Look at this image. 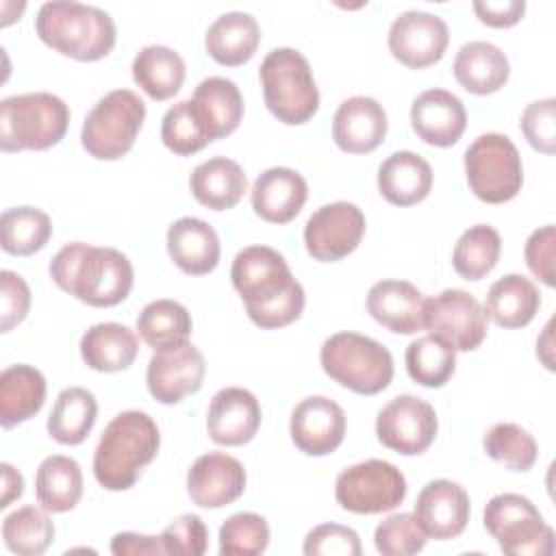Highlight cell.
<instances>
[{"label": "cell", "instance_id": "1", "mask_svg": "<svg viewBox=\"0 0 556 556\" xmlns=\"http://www.w3.org/2000/svg\"><path fill=\"white\" fill-rule=\"evenodd\" d=\"M232 287L245 302L248 317L265 330L293 324L304 311V289L285 256L267 245L243 248L230 267Z\"/></svg>", "mask_w": 556, "mask_h": 556}, {"label": "cell", "instance_id": "2", "mask_svg": "<svg viewBox=\"0 0 556 556\" xmlns=\"http://www.w3.org/2000/svg\"><path fill=\"white\" fill-rule=\"evenodd\" d=\"M50 278L76 300L106 308L126 300L135 271L128 256L119 250L74 241L52 256Z\"/></svg>", "mask_w": 556, "mask_h": 556}, {"label": "cell", "instance_id": "3", "mask_svg": "<svg viewBox=\"0 0 556 556\" xmlns=\"http://www.w3.org/2000/svg\"><path fill=\"white\" fill-rule=\"evenodd\" d=\"M161 434L154 419L143 410H124L104 428L96 454L93 476L106 491L130 489L141 469L156 458Z\"/></svg>", "mask_w": 556, "mask_h": 556}, {"label": "cell", "instance_id": "4", "mask_svg": "<svg viewBox=\"0 0 556 556\" xmlns=\"http://www.w3.org/2000/svg\"><path fill=\"white\" fill-rule=\"evenodd\" d=\"M35 30L46 46L76 61L106 56L117 39L115 22L106 11L67 0L41 4Z\"/></svg>", "mask_w": 556, "mask_h": 556}, {"label": "cell", "instance_id": "5", "mask_svg": "<svg viewBox=\"0 0 556 556\" xmlns=\"http://www.w3.org/2000/svg\"><path fill=\"white\" fill-rule=\"evenodd\" d=\"M70 124L67 104L48 91L20 93L0 102L2 152L48 150L56 146Z\"/></svg>", "mask_w": 556, "mask_h": 556}, {"label": "cell", "instance_id": "6", "mask_svg": "<svg viewBox=\"0 0 556 556\" xmlns=\"http://www.w3.org/2000/svg\"><path fill=\"white\" fill-rule=\"evenodd\" d=\"M269 113L289 126L308 122L319 109V91L306 56L293 48L271 50L258 70Z\"/></svg>", "mask_w": 556, "mask_h": 556}, {"label": "cell", "instance_id": "7", "mask_svg": "<svg viewBox=\"0 0 556 556\" xmlns=\"http://www.w3.org/2000/svg\"><path fill=\"white\" fill-rule=\"evenodd\" d=\"M321 369L341 387L358 395L384 391L393 378L391 352L371 337L358 332H337L328 337L319 352Z\"/></svg>", "mask_w": 556, "mask_h": 556}, {"label": "cell", "instance_id": "8", "mask_svg": "<svg viewBox=\"0 0 556 556\" xmlns=\"http://www.w3.org/2000/svg\"><path fill=\"white\" fill-rule=\"evenodd\" d=\"M143 119V100L130 89H113L87 113L80 143L93 159L117 161L135 146Z\"/></svg>", "mask_w": 556, "mask_h": 556}, {"label": "cell", "instance_id": "9", "mask_svg": "<svg viewBox=\"0 0 556 556\" xmlns=\"http://www.w3.org/2000/svg\"><path fill=\"white\" fill-rule=\"evenodd\" d=\"M465 176L478 200L486 204L508 202L523 185L521 156L506 135H480L465 150Z\"/></svg>", "mask_w": 556, "mask_h": 556}, {"label": "cell", "instance_id": "10", "mask_svg": "<svg viewBox=\"0 0 556 556\" xmlns=\"http://www.w3.org/2000/svg\"><path fill=\"white\" fill-rule=\"evenodd\" d=\"M484 528L510 556H552L554 530L539 508L519 493H500L484 506Z\"/></svg>", "mask_w": 556, "mask_h": 556}, {"label": "cell", "instance_id": "11", "mask_svg": "<svg viewBox=\"0 0 556 556\" xmlns=\"http://www.w3.org/2000/svg\"><path fill=\"white\" fill-rule=\"evenodd\" d=\"M406 497L404 473L380 458H369L343 469L334 482V500L343 510L378 515L393 510Z\"/></svg>", "mask_w": 556, "mask_h": 556}, {"label": "cell", "instance_id": "12", "mask_svg": "<svg viewBox=\"0 0 556 556\" xmlns=\"http://www.w3.org/2000/svg\"><path fill=\"white\" fill-rule=\"evenodd\" d=\"M484 306L463 289H445L424 304V328L454 352H471L486 337Z\"/></svg>", "mask_w": 556, "mask_h": 556}, {"label": "cell", "instance_id": "13", "mask_svg": "<svg viewBox=\"0 0 556 556\" xmlns=\"http://www.w3.org/2000/svg\"><path fill=\"white\" fill-rule=\"evenodd\" d=\"M439 430L434 408L415 395L393 397L376 417L378 441L404 456H417L426 452Z\"/></svg>", "mask_w": 556, "mask_h": 556}, {"label": "cell", "instance_id": "14", "mask_svg": "<svg viewBox=\"0 0 556 556\" xmlns=\"http://www.w3.org/2000/svg\"><path fill=\"white\" fill-rule=\"evenodd\" d=\"M365 235V215L352 202L319 206L304 226L306 252L321 263L341 261L354 252Z\"/></svg>", "mask_w": 556, "mask_h": 556}, {"label": "cell", "instance_id": "15", "mask_svg": "<svg viewBox=\"0 0 556 556\" xmlns=\"http://www.w3.org/2000/svg\"><path fill=\"white\" fill-rule=\"evenodd\" d=\"M450 41L447 24L426 11H404L389 28V50L406 67L424 70L441 61Z\"/></svg>", "mask_w": 556, "mask_h": 556}, {"label": "cell", "instance_id": "16", "mask_svg": "<svg viewBox=\"0 0 556 556\" xmlns=\"http://www.w3.org/2000/svg\"><path fill=\"white\" fill-rule=\"evenodd\" d=\"M206 374L202 352L185 341L180 345L156 350L148 363L146 382L152 397L161 404H178L182 397L200 391Z\"/></svg>", "mask_w": 556, "mask_h": 556}, {"label": "cell", "instance_id": "17", "mask_svg": "<svg viewBox=\"0 0 556 556\" xmlns=\"http://www.w3.org/2000/svg\"><path fill=\"white\" fill-rule=\"evenodd\" d=\"M291 441L308 456L332 454L345 437L343 408L324 395L302 400L291 413Z\"/></svg>", "mask_w": 556, "mask_h": 556}, {"label": "cell", "instance_id": "18", "mask_svg": "<svg viewBox=\"0 0 556 556\" xmlns=\"http://www.w3.org/2000/svg\"><path fill=\"white\" fill-rule=\"evenodd\" d=\"M243 465L224 452H208L195 458L187 473V493L202 508H222L245 491Z\"/></svg>", "mask_w": 556, "mask_h": 556}, {"label": "cell", "instance_id": "19", "mask_svg": "<svg viewBox=\"0 0 556 556\" xmlns=\"http://www.w3.org/2000/svg\"><path fill=\"white\" fill-rule=\"evenodd\" d=\"M413 515L426 536L437 541L456 539L469 521V495L452 480H432L419 491Z\"/></svg>", "mask_w": 556, "mask_h": 556}, {"label": "cell", "instance_id": "20", "mask_svg": "<svg viewBox=\"0 0 556 556\" xmlns=\"http://www.w3.org/2000/svg\"><path fill=\"white\" fill-rule=\"evenodd\" d=\"M261 426L258 400L241 387L219 389L208 406L206 432L217 445H243Z\"/></svg>", "mask_w": 556, "mask_h": 556}, {"label": "cell", "instance_id": "21", "mask_svg": "<svg viewBox=\"0 0 556 556\" xmlns=\"http://www.w3.org/2000/svg\"><path fill=\"white\" fill-rule=\"evenodd\" d=\"M410 124L421 141L437 148L454 146L467 126V111L447 89H428L413 100Z\"/></svg>", "mask_w": 556, "mask_h": 556}, {"label": "cell", "instance_id": "22", "mask_svg": "<svg viewBox=\"0 0 556 556\" xmlns=\"http://www.w3.org/2000/svg\"><path fill=\"white\" fill-rule=\"evenodd\" d=\"M387 137V113L369 96L343 100L332 117V139L350 154L374 152Z\"/></svg>", "mask_w": 556, "mask_h": 556}, {"label": "cell", "instance_id": "23", "mask_svg": "<svg viewBox=\"0 0 556 556\" xmlns=\"http://www.w3.org/2000/svg\"><path fill=\"white\" fill-rule=\"evenodd\" d=\"M424 293L408 280H380L367 293V313L397 334L424 330Z\"/></svg>", "mask_w": 556, "mask_h": 556}, {"label": "cell", "instance_id": "24", "mask_svg": "<svg viewBox=\"0 0 556 556\" xmlns=\"http://www.w3.org/2000/svg\"><path fill=\"white\" fill-rule=\"evenodd\" d=\"M308 195L306 180L291 167L265 169L252 187L254 213L269 224H289L304 206Z\"/></svg>", "mask_w": 556, "mask_h": 556}, {"label": "cell", "instance_id": "25", "mask_svg": "<svg viewBox=\"0 0 556 556\" xmlns=\"http://www.w3.org/2000/svg\"><path fill=\"white\" fill-rule=\"evenodd\" d=\"M167 252L178 269L202 276L219 263V239L215 228L204 219L180 217L167 228Z\"/></svg>", "mask_w": 556, "mask_h": 556}, {"label": "cell", "instance_id": "26", "mask_svg": "<svg viewBox=\"0 0 556 556\" xmlns=\"http://www.w3.org/2000/svg\"><path fill=\"white\" fill-rule=\"evenodd\" d=\"M378 189L387 202L413 206L428 198L432 189V167L424 156L410 150L393 152L378 169Z\"/></svg>", "mask_w": 556, "mask_h": 556}, {"label": "cell", "instance_id": "27", "mask_svg": "<svg viewBox=\"0 0 556 556\" xmlns=\"http://www.w3.org/2000/svg\"><path fill=\"white\" fill-rule=\"evenodd\" d=\"M261 43V28L250 13L230 11L219 15L206 30L204 46L219 65L237 67L248 63Z\"/></svg>", "mask_w": 556, "mask_h": 556}, {"label": "cell", "instance_id": "28", "mask_svg": "<svg viewBox=\"0 0 556 556\" xmlns=\"http://www.w3.org/2000/svg\"><path fill=\"white\" fill-rule=\"evenodd\" d=\"M510 74L506 54L489 41L465 43L454 59V78L463 89L476 96L500 91Z\"/></svg>", "mask_w": 556, "mask_h": 556}, {"label": "cell", "instance_id": "29", "mask_svg": "<svg viewBox=\"0 0 556 556\" xmlns=\"http://www.w3.org/2000/svg\"><path fill=\"white\" fill-rule=\"evenodd\" d=\"M189 189L202 206L211 211H226L243 198L248 178L241 165L232 159L213 156L191 172Z\"/></svg>", "mask_w": 556, "mask_h": 556}, {"label": "cell", "instance_id": "30", "mask_svg": "<svg viewBox=\"0 0 556 556\" xmlns=\"http://www.w3.org/2000/svg\"><path fill=\"white\" fill-rule=\"evenodd\" d=\"M46 402V378L33 365H11L0 374V424L13 428L33 419Z\"/></svg>", "mask_w": 556, "mask_h": 556}, {"label": "cell", "instance_id": "31", "mask_svg": "<svg viewBox=\"0 0 556 556\" xmlns=\"http://www.w3.org/2000/svg\"><path fill=\"white\" fill-rule=\"evenodd\" d=\"M191 102L202 117L211 141L235 132L243 117V96L239 87L222 76L204 78L195 87Z\"/></svg>", "mask_w": 556, "mask_h": 556}, {"label": "cell", "instance_id": "32", "mask_svg": "<svg viewBox=\"0 0 556 556\" xmlns=\"http://www.w3.org/2000/svg\"><path fill=\"white\" fill-rule=\"evenodd\" d=\"M137 334L115 321L96 324L80 339V356L87 367L104 374L128 369L137 358Z\"/></svg>", "mask_w": 556, "mask_h": 556}, {"label": "cell", "instance_id": "33", "mask_svg": "<svg viewBox=\"0 0 556 556\" xmlns=\"http://www.w3.org/2000/svg\"><path fill=\"white\" fill-rule=\"evenodd\" d=\"M541 306L539 289L521 274H506L486 293L484 313L502 328L528 326Z\"/></svg>", "mask_w": 556, "mask_h": 556}, {"label": "cell", "instance_id": "34", "mask_svg": "<svg viewBox=\"0 0 556 556\" xmlns=\"http://www.w3.org/2000/svg\"><path fill=\"white\" fill-rule=\"evenodd\" d=\"M35 493L37 502L48 513L72 510L83 495L80 465L63 454H52L43 458L35 476Z\"/></svg>", "mask_w": 556, "mask_h": 556}, {"label": "cell", "instance_id": "35", "mask_svg": "<svg viewBox=\"0 0 556 556\" xmlns=\"http://www.w3.org/2000/svg\"><path fill=\"white\" fill-rule=\"evenodd\" d=\"M132 78L152 100H169L185 83V61L167 46H146L132 61Z\"/></svg>", "mask_w": 556, "mask_h": 556}, {"label": "cell", "instance_id": "36", "mask_svg": "<svg viewBox=\"0 0 556 556\" xmlns=\"http://www.w3.org/2000/svg\"><path fill=\"white\" fill-rule=\"evenodd\" d=\"M96 415L98 402L91 391L83 387L63 389L48 417V432L61 445H78L89 437Z\"/></svg>", "mask_w": 556, "mask_h": 556}, {"label": "cell", "instance_id": "37", "mask_svg": "<svg viewBox=\"0 0 556 556\" xmlns=\"http://www.w3.org/2000/svg\"><path fill=\"white\" fill-rule=\"evenodd\" d=\"M191 326L189 311L180 302L167 298L146 304L137 317V332L154 352L189 341Z\"/></svg>", "mask_w": 556, "mask_h": 556}, {"label": "cell", "instance_id": "38", "mask_svg": "<svg viewBox=\"0 0 556 556\" xmlns=\"http://www.w3.org/2000/svg\"><path fill=\"white\" fill-rule=\"evenodd\" d=\"M50 235V217L35 206L7 208L0 217V245L13 256H30L39 252Z\"/></svg>", "mask_w": 556, "mask_h": 556}, {"label": "cell", "instance_id": "39", "mask_svg": "<svg viewBox=\"0 0 556 556\" xmlns=\"http://www.w3.org/2000/svg\"><path fill=\"white\" fill-rule=\"evenodd\" d=\"M502 239L493 226L478 224L467 228L452 252V265L465 280L484 278L500 261Z\"/></svg>", "mask_w": 556, "mask_h": 556}, {"label": "cell", "instance_id": "40", "mask_svg": "<svg viewBox=\"0 0 556 556\" xmlns=\"http://www.w3.org/2000/svg\"><path fill=\"white\" fill-rule=\"evenodd\" d=\"M46 513V508L37 506H22L9 513L2 521L4 545L20 556L43 554L54 539V523Z\"/></svg>", "mask_w": 556, "mask_h": 556}, {"label": "cell", "instance_id": "41", "mask_svg": "<svg viewBox=\"0 0 556 556\" xmlns=\"http://www.w3.org/2000/svg\"><path fill=\"white\" fill-rule=\"evenodd\" d=\"M404 361L408 376L417 384L428 389L443 387L456 369V352L432 334L419 337L408 343Z\"/></svg>", "mask_w": 556, "mask_h": 556}, {"label": "cell", "instance_id": "42", "mask_svg": "<svg viewBox=\"0 0 556 556\" xmlns=\"http://www.w3.org/2000/svg\"><path fill=\"white\" fill-rule=\"evenodd\" d=\"M484 452L513 471H528L539 454L534 437L517 424H495L482 439Z\"/></svg>", "mask_w": 556, "mask_h": 556}, {"label": "cell", "instance_id": "43", "mask_svg": "<svg viewBox=\"0 0 556 556\" xmlns=\"http://www.w3.org/2000/svg\"><path fill=\"white\" fill-rule=\"evenodd\" d=\"M161 139L167 150L180 156L195 154L211 143L208 130L191 100H182L167 109L161 124Z\"/></svg>", "mask_w": 556, "mask_h": 556}, {"label": "cell", "instance_id": "44", "mask_svg": "<svg viewBox=\"0 0 556 556\" xmlns=\"http://www.w3.org/2000/svg\"><path fill=\"white\" fill-rule=\"evenodd\" d=\"M269 545V526L256 513H237L219 528V552L224 556H256Z\"/></svg>", "mask_w": 556, "mask_h": 556}, {"label": "cell", "instance_id": "45", "mask_svg": "<svg viewBox=\"0 0 556 556\" xmlns=\"http://www.w3.org/2000/svg\"><path fill=\"white\" fill-rule=\"evenodd\" d=\"M426 532L417 523L415 515L397 513L378 523L374 532L376 549L384 556H410L424 549Z\"/></svg>", "mask_w": 556, "mask_h": 556}, {"label": "cell", "instance_id": "46", "mask_svg": "<svg viewBox=\"0 0 556 556\" xmlns=\"http://www.w3.org/2000/svg\"><path fill=\"white\" fill-rule=\"evenodd\" d=\"M519 128L534 150L543 154H554L556 152V100L545 98V100L530 102L521 113Z\"/></svg>", "mask_w": 556, "mask_h": 556}, {"label": "cell", "instance_id": "47", "mask_svg": "<svg viewBox=\"0 0 556 556\" xmlns=\"http://www.w3.org/2000/svg\"><path fill=\"white\" fill-rule=\"evenodd\" d=\"M306 556H361L358 534L341 523L315 526L304 539Z\"/></svg>", "mask_w": 556, "mask_h": 556}, {"label": "cell", "instance_id": "48", "mask_svg": "<svg viewBox=\"0 0 556 556\" xmlns=\"http://www.w3.org/2000/svg\"><path fill=\"white\" fill-rule=\"evenodd\" d=\"M161 541L165 547V554H178V556H202L206 552L208 543V530L204 521L198 515H180L176 517L163 532Z\"/></svg>", "mask_w": 556, "mask_h": 556}, {"label": "cell", "instance_id": "49", "mask_svg": "<svg viewBox=\"0 0 556 556\" xmlns=\"http://www.w3.org/2000/svg\"><path fill=\"white\" fill-rule=\"evenodd\" d=\"M30 308V289L26 280L11 271H0V330L9 332L22 324Z\"/></svg>", "mask_w": 556, "mask_h": 556}, {"label": "cell", "instance_id": "50", "mask_svg": "<svg viewBox=\"0 0 556 556\" xmlns=\"http://www.w3.org/2000/svg\"><path fill=\"white\" fill-rule=\"evenodd\" d=\"M554 243H556V230L552 224L536 228L528 241H526V263L530 271L547 287L556 285L554 278Z\"/></svg>", "mask_w": 556, "mask_h": 556}, {"label": "cell", "instance_id": "51", "mask_svg": "<svg viewBox=\"0 0 556 556\" xmlns=\"http://www.w3.org/2000/svg\"><path fill=\"white\" fill-rule=\"evenodd\" d=\"M473 13L482 24L491 28H510L523 17L526 2L523 0H502V2L476 0Z\"/></svg>", "mask_w": 556, "mask_h": 556}, {"label": "cell", "instance_id": "52", "mask_svg": "<svg viewBox=\"0 0 556 556\" xmlns=\"http://www.w3.org/2000/svg\"><path fill=\"white\" fill-rule=\"evenodd\" d=\"M111 552L115 556H163L165 547L161 536L119 532L111 541Z\"/></svg>", "mask_w": 556, "mask_h": 556}, {"label": "cell", "instance_id": "53", "mask_svg": "<svg viewBox=\"0 0 556 556\" xmlns=\"http://www.w3.org/2000/svg\"><path fill=\"white\" fill-rule=\"evenodd\" d=\"M2 484L4 486H2L0 508H7L13 500H17L24 493V478L9 463H2Z\"/></svg>", "mask_w": 556, "mask_h": 556}, {"label": "cell", "instance_id": "54", "mask_svg": "<svg viewBox=\"0 0 556 556\" xmlns=\"http://www.w3.org/2000/svg\"><path fill=\"white\" fill-rule=\"evenodd\" d=\"M536 356L543 361L547 369H554V358H552V321H547L543 337L536 341Z\"/></svg>", "mask_w": 556, "mask_h": 556}]
</instances>
